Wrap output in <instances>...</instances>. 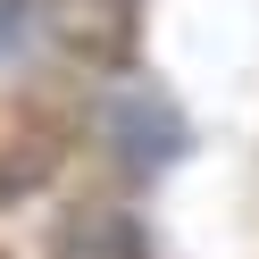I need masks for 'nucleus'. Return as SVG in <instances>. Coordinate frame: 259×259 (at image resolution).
Masks as SVG:
<instances>
[{
    "mask_svg": "<svg viewBox=\"0 0 259 259\" xmlns=\"http://www.w3.org/2000/svg\"><path fill=\"white\" fill-rule=\"evenodd\" d=\"M51 259H151V242L125 209H67L51 226Z\"/></svg>",
    "mask_w": 259,
    "mask_h": 259,
    "instance_id": "obj_1",
    "label": "nucleus"
}]
</instances>
